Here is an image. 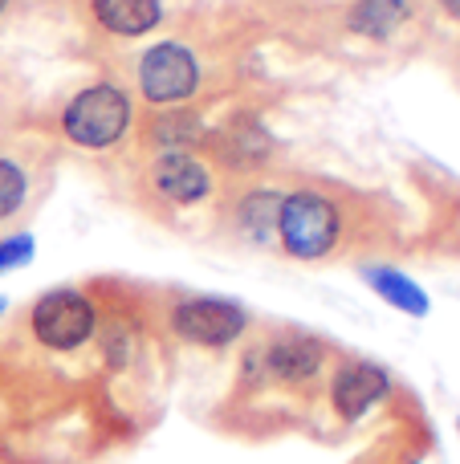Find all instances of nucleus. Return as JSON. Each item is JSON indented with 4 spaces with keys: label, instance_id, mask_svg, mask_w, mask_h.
<instances>
[{
    "label": "nucleus",
    "instance_id": "nucleus-9",
    "mask_svg": "<svg viewBox=\"0 0 460 464\" xmlns=\"http://www.w3.org/2000/svg\"><path fill=\"white\" fill-rule=\"evenodd\" d=\"M363 281L396 314H407V318H428L432 314V297L424 294V285L407 277L404 269H396V265H363Z\"/></svg>",
    "mask_w": 460,
    "mask_h": 464
},
{
    "label": "nucleus",
    "instance_id": "nucleus-2",
    "mask_svg": "<svg viewBox=\"0 0 460 464\" xmlns=\"http://www.w3.org/2000/svg\"><path fill=\"white\" fill-rule=\"evenodd\" d=\"M130 119H135V106H130L127 90L114 82H94L65 102L62 135L86 151H110L127 139Z\"/></svg>",
    "mask_w": 460,
    "mask_h": 464
},
{
    "label": "nucleus",
    "instance_id": "nucleus-18",
    "mask_svg": "<svg viewBox=\"0 0 460 464\" xmlns=\"http://www.w3.org/2000/svg\"><path fill=\"white\" fill-rule=\"evenodd\" d=\"M5 8H8V0H0V13H5Z\"/></svg>",
    "mask_w": 460,
    "mask_h": 464
},
{
    "label": "nucleus",
    "instance_id": "nucleus-12",
    "mask_svg": "<svg viewBox=\"0 0 460 464\" xmlns=\"http://www.w3.org/2000/svg\"><path fill=\"white\" fill-rule=\"evenodd\" d=\"M412 21V0H355L347 13V29L367 41H391Z\"/></svg>",
    "mask_w": 460,
    "mask_h": 464
},
{
    "label": "nucleus",
    "instance_id": "nucleus-19",
    "mask_svg": "<svg viewBox=\"0 0 460 464\" xmlns=\"http://www.w3.org/2000/svg\"><path fill=\"white\" fill-rule=\"evenodd\" d=\"M456 432H460V416H456Z\"/></svg>",
    "mask_w": 460,
    "mask_h": 464
},
{
    "label": "nucleus",
    "instance_id": "nucleus-8",
    "mask_svg": "<svg viewBox=\"0 0 460 464\" xmlns=\"http://www.w3.org/2000/svg\"><path fill=\"white\" fill-rule=\"evenodd\" d=\"M147 184L171 208H192V204H204L216 188L212 179V168L192 151H159L151 160V171H147Z\"/></svg>",
    "mask_w": 460,
    "mask_h": 464
},
{
    "label": "nucleus",
    "instance_id": "nucleus-4",
    "mask_svg": "<svg viewBox=\"0 0 460 464\" xmlns=\"http://www.w3.org/2000/svg\"><path fill=\"white\" fill-rule=\"evenodd\" d=\"M29 330L45 351L73 354L98 334V305L73 285L45 289L29 310Z\"/></svg>",
    "mask_w": 460,
    "mask_h": 464
},
{
    "label": "nucleus",
    "instance_id": "nucleus-5",
    "mask_svg": "<svg viewBox=\"0 0 460 464\" xmlns=\"http://www.w3.org/2000/svg\"><path fill=\"white\" fill-rule=\"evenodd\" d=\"M168 326L179 343L200 346V351H228L233 343H241L249 330V310L241 302L212 294H192L179 297L168 314Z\"/></svg>",
    "mask_w": 460,
    "mask_h": 464
},
{
    "label": "nucleus",
    "instance_id": "nucleus-11",
    "mask_svg": "<svg viewBox=\"0 0 460 464\" xmlns=\"http://www.w3.org/2000/svg\"><path fill=\"white\" fill-rule=\"evenodd\" d=\"M90 13L114 37H147L163 21V0H90Z\"/></svg>",
    "mask_w": 460,
    "mask_h": 464
},
{
    "label": "nucleus",
    "instance_id": "nucleus-15",
    "mask_svg": "<svg viewBox=\"0 0 460 464\" xmlns=\"http://www.w3.org/2000/svg\"><path fill=\"white\" fill-rule=\"evenodd\" d=\"M37 253V240L29 232H13V237L0 240V273H13V269H24Z\"/></svg>",
    "mask_w": 460,
    "mask_h": 464
},
{
    "label": "nucleus",
    "instance_id": "nucleus-3",
    "mask_svg": "<svg viewBox=\"0 0 460 464\" xmlns=\"http://www.w3.org/2000/svg\"><path fill=\"white\" fill-rule=\"evenodd\" d=\"M342 232V212L326 192L314 188H298V192L282 196L277 208V245L293 261H322L334 253Z\"/></svg>",
    "mask_w": 460,
    "mask_h": 464
},
{
    "label": "nucleus",
    "instance_id": "nucleus-7",
    "mask_svg": "<svg viewBox=\"0 0 460 464\" xmlns=\"http://www.w3.org/2000/svg\"><path fill=\"white\" fill-rule=\"evenodd\" d=\"M391 387H396V379H391V371L383 362L342 359L331 375V408L342 424H359L388 400Z\"/></svg>",
    "mask_w": 460,
    "mask_h": 464
},
{
    "label": "nucleus",
    "instance_id": "nucleus-13",
    "mask_svg": "<svg viewBox=\"0 0 460 464\" xmlns=\"http://www.w3.org/2000/svg\"><path fill=\"white\" fill-rule=\"evenodd\" d=\"M24 196H29V176L21 171V163L0 155V220H8L13 212H21Z\"/></svg>",
    "mask_w": 460,
    "mask_h": 464
},
{
    "label": "nucleus",
    "instance_id": "nucleus-14",
    "mask_svg": "<svg viewBox=\"0 0 460 464\" xmlns=\"http://www.w3.org/2000/svg\"><path fill=\"white\" fill-rule=\"evenodd\" d=\"M196 130H200L196 114H159L151 122V139L155 143H168L163 151H184V143L196 139Z\"/></svg>",
    "mask_w": 460,
    "mask_h": 464
},
{
    "label": "nucleus",
    "instance_id": "nucleus-16",
    "mask_svg": "<svg viewBox=\"0 0 460 464\" xmlns=\"http://www.w3.org/2000/svg\"><path fill=\"white\" fill-rule=\"evenodd\" d=\"M440 8H445V16H453V21L460 24V0H436Z\"/></svg>",
    "mask_w": 460,
    "mask_h": 464
},
{
    "label": "nucleus",
    "instance_id": "nucleus-1",
    "mask_svg": "<svg viewBox=\"0 0 460 464\" xmlns=\"http://www.w3.org/2000/svg\"><path fill=\"white\" fill-rule=\"evenodd\" d=\"M326 367V343L306 330H277L265 343L249 346L241 359V387L261 392V387H306L322 375Z\"/></svg>",
    "mask_w": 460,
    "mask_h": 464
},
{
    "label": "nucleus",
    "instance_id": "nucleus-10",
    "mask_svg": "<svg viewBox=\"0 0 460 464\" xmlns=\"http://www.w3.org/2000/svg\"><path fill=\"white\" fill-rule=\"evenodd\" d=\"M282 196L277 188H253L241 196L233 212V225L241 232V240H249L253 248H269L277 240V208H282Z\"/></svg>",
    "mask_w": 460,
    "mask_h": 464
},
{
    "label": "nucleus",
    "instance_id": "nucleus-6",
    "mask_svg": "<svg viewBox=\"0 0 460 464\" xmlns=\"http://www.w3.org/2000/svg\"><path fill=\"white\" fill-rule=\"evenodd\" d=\"M139 94L151 106H176L200 90V62L179 41H159L139 57Z\"/></svg>",
    "mask_w": 460,
    "mask_h": 464
},
{
    "label": "nucleus",
    "instance_id": "nucleus-17",
    "mask_svg": "<svg viewBox=\"0 0 460 464\" xmlns=\"http://www.w3.org/2000/svg\"><path fill=\"white\" fill-rule=\"evenodd\" d=\"M8 310V302H5V297H0V314H5Z\"/></svg>",
    "mask_w": 460,
    "mask_h": 464
},
{
    "label": "nucleus",
    "instance_id": "nucleus-20",
    "mask_svg": "<svg viewBox=\"0 0 460 464\" xmlns=\"http://www.w3.org/2000/svg\"><path fill=\"white\" fill-rule=\"evenodd\" d=\"M407 464H424V460H407Z\"/></svg>",
    "mask_w": 460,
    "mask_h": 464
}]
</instances>
